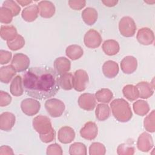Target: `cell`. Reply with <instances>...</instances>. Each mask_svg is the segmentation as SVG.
I'll return each mask as SVG.
<instances>
[{
	"mask_svg": "<svg viewBox=\"0 0 155 155\" xmlns=\"http://www.w3.org/2000/svg\"><path fill=\"white\" fill-rule=\"evenodd\" d=\"M59 78L50 67H31L23 74V87L28 96L39 100L47 99L59 90Z\"/></svg>",
	"mask_w": 155,
	"mask_h": 155,
	"instance_id": "1",
	"label": "cell"
},
{
	"mask_svg": "<svg viewBox=\"0 0 155 155\" xmlns=\"http://www.w3.org/2000/svg\"><path fill=\"white\" fill-rule=\"evenodd\" d=\"M35 130L39 133L40 139L44 143L51 142L55 136L54 130L52 128L50 120L45 116L39 115L33 120Z\"/></svg>",
	"mask_w": 155,
	"mask_h": 155,
	"instance_id": "2",
	"label": "cell"
},
{
	"mask_svg": "<svg viewBox=\"0 0 155 155\" xmlns=\"http://www.w3.org/2000/svg\"><path fill=\"white\" fill-rule=\"evenodd\" d=\"M114 117L119 122H128L133 116L129 104L124 99H116L110 104Z\"/></svg>",
	"mask_w": 155,
	"mask_h": 155,
	"instance_id": "3",
	"label": "cell"
},
{
	"mask_svg": "<svg viewBox=\"0 0 155 155\" xmlns=\"http://www.w3.org/2000/svg\"><path fill=\"white\" fill-rule=\"evenodd\" d=\"M45 107L48 113L53 117H60L65 110L64 103L57 99H50L45 103Z\"/></svg>",
	"mask_w": 155,
	"mask_h": 155,
	"instance_id": "4",
	"label": "cell"
},
{
	"mask_svg": "<svg viewBox=\"0 0 155 155\" xmlns=\"http://www.w3.org/2000/svg\"><path fill=\"white\" fill-rule=\"evenodd\" d=\"M119 28L120 33L125 37H131L134 36L136 26L133 19L128 16L122 18L119 21Z\"/></svg>",
	"mask_w": 155,
	"mask_h": 155,
	"instance_id": "5",
	"label": "cell"
},
{
	"mask_svg": "<svg viewBox=\"0 0 155 155\" xmlns=\"http://www.w3.org/2000/svg\"><path fill=\"white\" fill-rule=\"evenodd\" d=\"M73 88L78 91H84L88 82V76L87 72L83 70H78L73 76Z\"/></svg>",
	"mask_w": 155,
	"mask_h": 155,
	"instance_id": "6",
	"label": "cell"
},
{
	"mask_svg": "<svg viewBox=\"0 0 155 155\" xmlns=\"http://www.w3.org/2000/svg\"><path fill=\"white\" fill-rule=\"evenodd\" d=\"M16 72H21L27 70L30 65V59L23 53H16L13 56L11 64Z\"/></svg>",
	"mask_w": 155,
	"mask_h": 155,
	"instance_id": "7",
	"label": "cell"
},
{
	"mask_svg": "<svg viewBox=\"0 0 155 155\" xmlns=\"http://www.w3.org/2000/svg\"><path fill=\"white\" fill-rule=\"evenodd\" d=\"M21 107L22 112L26 115L33 116L39 111L41 104L33 99H25L21 102Z\"/></svg>",
	"mask_w": 155,
	"mask_h": 155,
	"instance_id": "8",
	"label": "cell"
},
{
	"mask_svg": "<svg viewBox=\"0 0 155 155\" xmlns=\"http://www.w3.org/2000/svg\"><path fill=\"white\" fill-rule=\"evenodd\" d=\"M102 38L100 34L93 29L88 31L84 36V44L86 47L90 48H95L101 44Z\"/></svg>",
	"mask_w": 155,
	"mask_h": 155,
	"instance_id": "9",
	"label": "cell"
},
{
	"mask_svg": "<svg viewBox=\"0 0 155 155\" xmlns=\"http://www.w3.org/2000/svg\"><path fill=\"white\" fill-rule=\"evenodd\" d=\"M78 104L81 108L85 110H93L96 105L94 95L90 93H84L81 94L78 99Z\"/></svg>",
	"mask_w": 155,
	"mask_h": 155,
	"instance_id": "10",
	"label": "cell"
},
{
	"mask_svg": "<svg viewBox=\"0 0 155 155\" xmlns=\"http://www.w3.org/2000/svg\"><path fill=\"white\" fill-rule=\"evenodd\" d=\"M15 124V116L10 112H4L0 115V128L8 131Z\"/></svg>",
	"mask_w": 155,
	"mask_h": 155,
	"instance_id": "11",
	"label": "cell"
},
{
	"mask_svg": "<svg viewBox=\"0 0 155 155\" xmlns=\"http://www.w3.org/2000/svg\"><path fill=\"white\" fill-rule=\"evenodd\" d=\"M81 136L87 140L94 139L97 134V127L95 123L92 122H87L80 131Z\"/></svg>",
	"mask_w": 155,
	"mask_h": 155,
	"instance_id": "12",
	"label": "cell"
},
{
	"mask_svg": "<svg viewBox=\"0 0 155 155\" xmlns=\"http://www.w3.org/2000/svg\"><path fill=\"white\" fill-rule=\"evenodd\" d=\"M74 131L71 127L65 126L61 128L58 131V140L62 143H70L74 140Z\"/></svg>",
	"mask_w": 155,
	"mask_h": 155,
	"instance_id": "13",
	"label": "cell"
},
{
	"mask_svg": "<svg viewBox=\"0 0 155 155\" xmlns=\"http://www.w3.org/2000/svg\"><path fill=\"white\" fill-rule=\"evenodd\" d=\"M137 60L135 58L130 56L125 57L120 62L122 70L127 74L133 73L137 68Z\"/></svg>",
	"mask_w": 155,
	"mask_h": 155,
	"instance_id": "14",
	"label": "cell"
},
{
	"mask_svg": "<svg viewBox=\"0 0 155 155\" xmlns=\"http://www.w3.org/2000/svg\"><path fill=\"white\" fill-rule=\"evenodd\" d=\"M38 7L40 10V15L43 18H51L55 12L54 4L50 1H41Z\"/></svg>",
	"mask_w": 155,
	"mask_h": 155,
	"instance_id": "15",
	"label": "cell"
},
{
	"mask_svg": "<svg viewBox=\"0 0 155 155\" xmlns=\"http://www.w3.org/2000/svg\"><path fill=\"white\" fill-rule=\"evenodd\" d=\"M70 61L64 57L58 58L54 62V67L58 74L67 73L70 70Z\"/></svg>",
	"mask_w": 155,
	"mask_h": 155,
	"instance_id": "16",
	"label": "cell"
},
{
	"mask_svg": "<svg viewBox=\"0 0 155 155\" xmlns=\"http://www.w3.org/2000/svg\"><path fill=\"white\" fill-rule=\"evenodd\" d=\"M102 71L104 75L108 78L115 77L119 72V67L116 62L113 61H106L102 66Z\"/></svg>",
	"mask_w": 155,
	"mask_h": 155,
	"instance_id": "17",
	"label": "cell"
},
{
	"mask_svg": "<svg viewBox=\"0 0 155 155\" xmlns=\"http://www.w3.org/2000/svg\"><path fill=\"white\" fill-rule=\"evenodd\" d=\"M16 71L12 65L2 67L0 68V81L2 83L8 84L16 74Z\"/></svg>",
	"mask_w": 155,
	"mask_h": 155,
	"instance_id": "18",
	"label": "cell"
},
{
	"mask_svg": "<svg viewBox=\"0 0 155 155\" xmlns=\"http://www.w3.org/2000/svg\"><path fill=\"white\" fill-rule=\"evenodd\" d=\"M0 35L2 39L7 41H13L17 36V31L13 25H1Z\"/></svg>",
	"mask_w": 155,
	"mask_h": 155,
	"instance_id": "19",
	"label": "cell"
},
{
	"mask_svg": "<svg viewBox=\"0 0 155 155\" xmlns=\"http://www.w3.org/2000/svg\"><path fill=\"white\" fill-rule=\"evenodd\" d=\"M119 43L114 40L105 41L102 44V50L108 56H113L117 54L119 51Z\"/></svg>",
	"mask_w": 155,
	"mask_h": 155,
	"instance_id": "20",
	"label": "cell"
},
{
	"mask_svg": "<svg viewBox=\"0 0 155 155\" xmlns=\"http://www.w3.org/2000/svg\"><path fill=\"white\" fill-rule=\"evenodd\" d=\"M82 18L87 24L91 25L96 21L97 18V13L94 8L88 7L82 12Z\"/></svg>",
	"mask_w": 155,
	"mask_h": 155,
	"instance_id": "21",
	"label": "cell"
},
{
	"mask_svg": "<svg viewBox=\"0 0 155 155\" xmlns=\"http://www.w3.org/2000/svg\"><path fill=\"white\" fill-rule=\"evenodd\" d=\"M22 83V79L20 76H16L13 79L10 87V91L13 96H19L23 94L24 90Z\"/></svg>",
	"mask_w": 155,
	"mask_h": 155,
	"instance_id": "22",
	"label": "cell"
},
{
	"mask_svg": "<svg viewBox=\"0 0 155 155\" xmlns=\"http://www.w3.org/2000/svg\"><path fill=\"white\" fill-rule=\"evenodd\" d=\"M38 13V7L36 5H32L24 9L22 12V17L26 21L31 22L36 19Z\"/></svg>",
	"mask_w": 155,
	"mask_h": 155,
	"instance_id": "23",
	"label": "cell"
},
{
	"mask_svg": "<svg viewBox=\"0 0 155 155\" xmlns=\"http://www.w3.org/2000/svg\"><path fill=\"white\" fill-rule=\"evenodd\" d=\"M73 74L71 73H65L59 78L60 87L65 90H70L73 88Z\"/></svg>",
	"mask_w": 155,
	"mask_h": 155,
	"instance_id": "24",
	"label": "cell"
},
{
	"mask_svg": "<svg viewBox=\"0 0 155 155\" xmlns=\"http://www.w3.org/2000/svg\"><path fill=\"white\" fill-rule=\"evenodd\" d=\"M110 114V110L108 105L99 104L97 105L96 109V117L101 121L107 119Z\"/></svg>",
	"mask_w": 155,
	"mask_h": 155,
	"instance_id": "25",
	"label": "cell"
},
{
	"mask_svg": "<svg viewBox=\"0 0 155 155\" xmlns=\"http://www.w3.org/2000/svg\"><path fill=\"white\" fill-rule=\"evenodd\" d=\"M82 48L78 45H71L67 47L66 54L72 60L79 59L83 55Z\"/></svg>",
	"mask_w": 155,
	"mask_h": 155,
	"instance_id": "26",
	"label": "cell"
},
{
	"mask_svg": "<svg viewBox=\"0 0 155 155\" xmlns=\"http://www.w3.org/2000/svg\"><path fill=\"white\" fill-rule=\"evenodd\" d=\"M123 94L130 101H133L139 97L138 89L133 85H125L123 88Z\"/></svg>",
	"mask_w": 155,
	"mask_h": 155,
	"instance_id": "27",
	"label": "cell"
},
{
	"mask_svg": "<svg viewBox=\"0 0 155 155\" xmlns=\"http://www.w3.org/2000/svg\"><path fill=\"white\" fill-rule=\"evenodd\" d=\"M95 97L99 102L108 103L113 98V93L109 89L102 88L96 93Z\"/></svg>",
	"mask_w": 155,
	"mask_h": 155,
	"instance_id": "28",
	"label": "cell"
},
{
	"mask_svg": "<svg viewBox=\"0 0 155 155\" xmlns=\"http://www.w3.org/2000/svg\"><path fill=\"white\" fill-rule=\"evenodd\" d=\"M13 16L12 12L7 7L2 6L0 8V21L4 24H9Z\"/></svg>",
	"mask_w": 155,
	"mask_h": 155,
	"instance_id": "29",
	"label": "cell"
},
{
	"mask_svg": "<svg viewBox=\"0 0 155 155\" xmlns=\"http://www.w3.org/2000/svg\"><path fill=\"white\" fill-rule=\"evenodd\" d=\"M70 154H86V146L81 142H75L71 144L69 148Z\"/></svg>",
	"mask_w": 155,
	"mask_h": 155,
	"instance_id": "30",
	"label": "cell"
},
{
	"mask_svg": "<svg viewBox=\"0 0 155 155\" xmlns=\"http://www.w3.org/2000/svg\"><path fill=\"white\" fill-rule=\"evenodd\" d=\"M7 45L12 50H17L21 49L25 44V41L23 37L18 35L17 36L11 41H7Z\"/></svg>",
	"mask_w": 155,
	"mask_h": 155,
	"instance_id": "31",
	"label": "cell"
},
{
	"mask_svg": "<svg viewBox=\"0 0 155 155\" xmlns=\"http://www.w3.org/2000/svg\"><path fill=\"white\" fill-rule=\"evenodd\" d=\"M2 6L8 8L12 12L13 16H17L21 10V8L13 1H5L3 2Z\"/></svg>",
	"mask_w": 155,
	"mask_h": 155,
	"instance_id": "32",
	"label": "cell"
},
{
	"mask_svg": "<svg viewBox=\"0 0 155 155\" xmlns=\"http://www.w3.org/2000/svg\"><path fill=\"white\" fill-rule=\"evenodd\" d=\"M12 101V97L8 93L5 91H0V106L5 107L10 104Z\"/></svg>",
	"mask_w": 155,
	"mask_h": 155,
	"instance_id": "33",
	"label": "cell"
},
{
	"mask_svg": "<svg viewBox=\"0 0 155 155\" xmlns=\"http://www.w3.org/2000/svg\"><path fill=\"white\" fill-rule=\"evenodd\" d=\"M12 58V53L3 50H0V64H7Z\"/></svg>",
	"mask_w": 155,
	"mask_h": 155,
	"instance_id": "34",
	"label": "cell"
},
{
	"mask_svg": "<svg viewBox=\"0 0 155 155\" xmlns=\"http://www.w3.org/2000/svg\"><path fill=\"white\" fill-rule=\"evenodd\" d=\"M85 1H69L68 4L70 7L74 10H80L85 5Z\"/></svg>",
	"mask_w": 155,
	"mask_h": 155,
	"instance_id": "35",
	"label": "cell"
},
{
	"mask_svg": "<svg viewBox=\"0 0 155 155\" xmlns=\"http://www.w3.org/2000/svg\"><path fill=\"white\" fill-rule=\"evenodd\" d=\"M103 150V151H105V148L103 144L101 143H93L91 146L90 147V154H93L94 152L96 150Z\"/></svg>",
	"mask_w": 155,
	"mask_h": 155,
	"instance_id": "36",
	"label": "cell"
},
{
	"mask_svg": "<svg viewBox=\"0 0 155 155\" xmlns=\"http://www.w3.org/2000/svg\"><path fill=\"white\" fill-rule=\"evenodd\" d=\"M106 6H108V7H113V6H114L117 3V1H102Z\"/></svg>",
	"mask_w": 155,
	"mask_h": 155,
	"instance_id": "37",
	"label": "cell"
},
{
	"mask_svg": "<svg viewBox=\"0 0 155 155\" xmlns=\"http://www.w3.org/2000/svg\"><path fill=\"white\" fill-rule=\"evenodd\" d=\"M17 2L21 4L22 6H25L28 5V4L32 2V1H17Z\"/></svg>",
	"mask_w": 155,
	"mask_h": 155,
	"instance_id": "38",
	"label": "cell"
}]
</instances>
